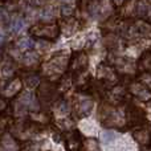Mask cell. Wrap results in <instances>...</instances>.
Wrapping results in <instances>:
<instances>
[{
	"mask_svg": "<svg viewBox=\"0 0 151 151\" xmlns=\"http://www.w3.org/2000/svg\"><path fill=\"white\" fill-rule=\"evenodd\" d=\"M70 56L66 52H60L57 55L52 56L48 61H45L41 65V70L47 77H55L61 76L65 70H68Z\"/></svg>",
	"mask_w": 151,
	"mask_h": 151,
	"instance_id": "1",
	"label": "cell"
},
{
	"mask_svg": "<svg viewBox=\"0 0 151 151\" xmlns=\"http://www.w3.org/2000/svg\"><path fill=\"white\" fill-rule=\"evenodd\" d=\"M61 33V28L58 23H37L29 28V35L35 39L47 40V41H56Z\"/></svg>",
	"mask_w": 151,
	"mask_h": 151,
	"instance_id": "2",
	"label": "cell"
},
{
	"mask_svg": "<svg viewBox=\"0 0 151 151\" xmlns=\"http://www.w3.org/2000/svg\"><path fill=\"white\" fill-rule=\"evenodd\" d=\"M99 72V80L98 83H101L102 88L105 90H109L113 86L117 85V82L119 81V74L114 69L113 65H107V64H102L98 69Z\"/></svg>",
	"mask_w": 151,
	"mask_h": 151,
	"instance_id": "3",
	"label": "cell"
},
{
	"mask_svg": "<svg viewBox=\"0 0 151 151\" xmlns=\"http://www.w3.org/2000/svg\"><path fill=\"white\" fill-rule=\"evenodd\" d=\"M89 66V58L88 55L82 50H78V52H74L73 55L70 56V60H69V66L68 70L70 72L72 76H81L86 72Z\"/></svg>",
	"mask_w": 151,
	"mask_h": 151,
	"instance_id": "4",
	"label": "cell"
},
{
	"mask_svg": "<svg viewBox=\"0 0 151 151\" xmlns=\"http://www.w3.org/2000/svg\"><path fill=\"white\" fill-rule=\"evenodd\" d=\"M58 86L53 82L45 81L37 86V96L42 102H53L58 96Z\"/></svg>",
	"mask_w": 151,
	"mask_h": 151,
	"instance_id": "5",
	"label": "cell"
},
{
	"mask_svg": "<svg viewBox=\"0 0 151 151\" xmlns=\"http://www.w3.org/2000/svg\"><path fill=\"white\" fill-rule=\"evenodd\" d=\"M126 119H127L129 126H137V127H143L146 123V114L142 109H139L138 106L130 105L126 109Z\"/></svg>",
	"mask_w": 151,
	"mask_h": 151,
	"instance_id": "6",
	"label": "cell"
},
{
	"mask_svg": "<svg viewBox=\"0 0 151 151\" xmlns=\"http://www.w3.org/2000/svg\"><path fill=\"white\" fill-rule=\"evenodd\" d=\"M80 7L82 11H85L90 17H99L104 13V3L102 0H81L80 1Z\"/></svg>",
	"mask_w": 151,
	"mask_h": 151,
	"instance_id": "7",
	"label": "cell"
},
{
	"mask_svg": "<svg viewBox=\"0 0 151 151\" xmlns=\"http://www.w3.org/2000/svg\"><path fill=\"white\" fill-rule=\"evenodd\" d=\"M73 111L77 117H88L93 111V101L88 97H80L73 104Z\"/></svg>",
	"mask_w": 151,
	"mask_h": 151,
	"instance_id": "8",
	"label": "cell"
},
{
	"mask_svg": "<svg viewBox=\"0 0 151 151\" xmlns=\"http://www.w3.org/2000/svg\"><path fill=\"white\" fill-rule=\"evenodd\" d=\"M114 69L118 72V74L125 73L126 76L131 74L135 72L137 69V64L133 60H129V58H123V57H115V61L113 63Z\"/></svg>",
	"mask_w": 151,
	"mask_h": 151,
	"instance_id": "9",
	"label": "cell"
},
{
	"mask_svg": "<svg viewBox=\"0 0 151 151\" xmlns=\"http://www.w3.org/2000/svg\"><path fill=\"white\" fill-rule=\"evenodd\" d=\"M129 93H131L134 97H137L141 101H151V90L147 86H145L141 82H133L129 85Z\"/></svg>",
	"mask_w": 151,
	"mask_h": 151,
	"instance_id": "10",
	"label": "cell"
},
{
	"mask_svg": "<svg viewBox=\"0 0 151 151\" xmlns=\"http://www.w3.org/2000/svg\"><path fill=\"white\" fill-rule=\"evenodd\" d=\"M64 141H65L66 149L69 151H77L82 149L83 138L78 131H68L64 137Z\"/></svg>",
	"mask_w": 151,
	"mask_h": 151,
	"instance_id": "11",
	"label": "cell"
},
{
	"mask_svg": "<svg viewBox=\"0 0 151 151\" xmlns=\"http://www.w3.org/2000/svg\"><path fill=\"white\" fill-rule=\"evenodd\" d=\"M19 142L8 133L0 135V151H19Z\"/></svg>",
	"mask_w": 151,
	"mask_h": 151,
	"instance_id": "12",
	"label": "cell"
},
{
	"mask_svg": "<svg viewBox=\"0 0 151 151\" xmlns=\"http://www.w3.org/2000/svg\"><path fill=\"white\" fill-rule=\"evenodd\" d=\"M21 86H23V82L19 77L12 78L9 82H7V85L3 89V94H4L5 98H12L16 94H19V91L21 90Z\"/></svg>",
	"mask_w": 151,
	"mask_h": 151,
	"instance_id": "13",
	"label": "cell"
},
{
	"mask_svg": "<svg viewBox=\"0 0 151 151\" xmlns=\"http://www.w3.org/2000/svg\"><path fill=\"white\" fill-rule=\"evenodd\" d=\"M17 106L23 110H27V109H36L37 107V102H36V98L32 93L29 91H25L17 99Z\"/></svg>",
	"mask_w": 151,
	"mask_h": 151,
	"instance_id": "14",
	"label": "cell"
},
{
	"mask_svg": "<svg viewBox=\"0 0 151 151\" xmlns=\"http://www.w3.org/2000/svg\"><path fill=\"white\" fill-rule=\"evenodd\" d=\"M133 137L141 146H149V145H151V130L146 127L135 129L133 133Z\"/></svg>",
	"mask_w": 151,
	"mask_h": 151,
	"instance_id": "15",
	"label": "cell"
},
{
	"mask_svg": "<svg viewBox=\"0 0 151 151\" xmlns=\"http://www.w3.org/2000/svg\"><path fill=\"white\" fill-rule=\"evenodd\" d=\"M151 11V5L147 0H137V5H135V15L138 17H147V15Z\"/></svg>",
	"mask_w": 151,
	"mask_h": 151,
	"instance_id": "16",
	"label": "cell"
},
{
	"mask_svg": "<svg viewBox=\"0 0 151 151\" xmlns=\"http://www.w3.org/2000/svg\"><path fill=\"white\" fill-rule=\"evenodd\" d=\"M60 28H61V32L64 31L66 35H70L77 29V21L73 17H65L63 24L60 25Z\"/></svg>",
	"mask_w": 151,
	"mask_h": 151,
	"instance_id": "17",
	"label": "cell"
},
{
	"mask_svg": "<svg viewBox=\"0 0 151 151\" xmlns=\"http://www.w3.org/2000/svg\"><path fill=\"white\" fill-rule=\"evenodd\" d=\"M16 48H17L19 50H24V52H28V50H31L32 48L35 47V42L33 40L31 39V37H21V39H19L17 41H16Z\"/></svg>",
	"mask_w": 151,
	"mask_h": 151,
	"instance_id": "18",
	"label": "cell"
},
{
	"mask_svg": "<svg viewBox=\"0 0 151 151\" xmlns=\"http://www.w3.org/2000/svg\"><path fill=\"white\" fill-rule=\"evenodd\" d=\"M9 28L13 33H20L23 29H25V20L23 17H15L11 20Z\"/></svg>",
	"mask_w": 151,
	"mask_h": 151,
	"instance_id": "19",
	"label": "cell"
},
{
	"mask_svg": "<svg viewBox=\"0 0 151 151\" xmlns=\"http://www.w3.org/2000/svg\"><path fill=\"white\" fill-rule=\"evenodd\" d=\"M83 151H101V147H99L98 142H97L96 138H86L83 139L82 143V149Z\"/></svg>",
	"mask_w": 151,
	"mask_h": 151,
	"instance_id": "20",
	"label": "cell"
},
{
	"mask_svg": "<svg viewBox=\"0 0 151 151\" xmlns=\"http://www.w3.org/2000/svg\"><path fill=\"white\" fill-rule=\"evenodd\" d=\"M40 19L42 20V23H52V20L55 19V9L52 7H44L40 11Z\"/></svg>",
	"mask_w": 151,
	"mask_h": 151,
	"instance_id": "21",
	"label": "cell"
},
{
	"mask_svg": "<svg viewBox=\"0 0 151 151\" xmlns=\"http://www.w3.org/2000/svg\"><path fill=\"white\" fill-rule=\"evenodd\" d=\"M24 82H25V85L28 86L29 89H33V88H37V86L41 83V78H40L39 74L31 73V74L25 76V78H24Z\"/></svg>",
	"mask_w": 151,
	"mask_h": 151,
	"instance_id": "22",
	"label": "cell"
},
{
	"mask_svg": "<svg viewBox=\"0 0 151 151\" xmlns=\"http://www.w3.org/2000/svg\"><path fill=\"white\" fill-rule=\"evenodd\" d=\"M23 60L27 65H33V64L39 63V55L35 53V52H32V50H28V52L24 55Z\"/></svg>",
	"mask_w": 151,
	"mask_h": 151,
	"instance_id": "23",
	"label": "cell"
},
{
	"mask_svg": "<svg viewBox=\"0 0 151 151\" xmlns=\"http://www.w3.org/2000/svg\"><path fill=\"white\" fill-rule=\"evenodd\" d=\"M73 77L74 76L72 74H65L63 78H61L60 81V88H58V90H68L69 88L72 86V83H73Z\"/></svg>",
	"mask_w": 151,
	"mask_h": 151,
	"instance_id": "24",
	"label": "cell"
},
{
	"mask_svg": "<svg viewBox=\"0 0 151 151\" xmlns=\"http://www.w3.org/2000/svg\"><path fill=\"white\" fill-rule=\"evenodd\" d=\"M13 73H15V69H13L12 64H4V65L1 66V69H0V74H1V77H4V78L12 77Z\"/></svg>",
	"mask_w": 151,
	"mask_h": 151,
	"instance_id": "25",
	"label": "cell"
},
{
	"mask_svg": "<svg viewBox=\"0 0 151 151\" xmlns=\"http://www.w3.org/2000/svg\"><path fill=\"white\" fill-rule=\"evenodd\" d=\"M117 134L114 133V131H105L104 134H102V142H104V145H110L113 143V142L117 139Z\"/></svg>",
	"mask_w": 151,
	"mask_h": 151,
	"instance_id": "26",
	"label": "cell"
},
{
	"mask_svg": "<svg viewBox=\"0 0 151 151\" xmlns=\"http://www.w3.org/2000/svg\"><path fill=\"white\" fill-rule=\"evenodd\" d=\"M60 12H61V16H63L64 19L72 17V15H73V12H74V8L72 7V4H63L60 8Z\"/></svg>",
	"mask_w": 151,
	"mask_h": 151,
	"instance_id": "27",
	"label": "cell"
},
{
	"mask_svg": "<svg viewBox=\"0 0 151 151\" xmlns=\"http://www.w3.org/2000/svg\"><path fill=\"white\" fill-rule=\"evenodd\" d=\"M139 82L143 83L145 86H147L151 90V73L150 72H143V73L141 74V81H139Z\"/></svg>",
	"mask_w": 151,
	"mask_h": 151,
	"instance_id": "28",
	"label": "cell"
},
{
	"mask_svg": "<svg viewBox=\"0 0 151 151\" xmlns=\"http://www.w3.org/2000/svg\"><path fill=\"white\" fill-rule=\"evenodd\" d=\"M57 113L58 114H61V115H65V114H68L69 113V110H70V107H69V105L66 104L65 101H63V102H60V104L57 105Z\"/></svg>",
	"mask_w": 151,
	"mask_h": 151,
	"instance_id": "29",
	"label": "cell"
},
{
	"mask_svg": "<svg viewBox=\"0 0 151 151\" xmlns=\"http://www.w3.org/2000/svg\"><path fill=\"white\" fill-rule=\"evenodd\" d=\"M7 107H8L7 99L3 98V97H0V114H1V113H4L5 110H7Z\"/></svg>",
	"mask_w": 151,
	"mask_h": 151,
	"instance_id": "30",
	"label": "cell"
},
{
	"mask_svg": "<svg viewBox=\"0 0 151 151\" xmlns=\"http://www.w3.org/2000/svg\"><path fill=\"white\" fill-rule=\"evenodd\" d=\"M127 1V0H113V4H114V7L119 8V7H123V4Z\"/></svg>",
	"mask_w": 151,
	"mask_h": 151,
	"instance_id": "31",
	"label": "cell"
},
{
	"mask_svg": "<svg viewBox=\"0 0 151 151\" xmlns=\"http://www.w3.org/2000/svg\"><path fill=\"white\" fill-rule=\"evenodd\" d=\"M32 3H33L35 5H44L45 3L48 1V0H31Z\"/></svg>",
	"mask_w": 151,
	"mask_h": 151,
	"instance_id": "32",
	"label": "cell"
},
{
	"mask_svg": "<svg viewBox=\"0 0 151 151\" xmlns=\"http://www.w3.org/2000/svg\"><path fill=\"white\" fill-rule=\"evenodd\" d=\"M4 130H5V126L0 122V135H1V134H4Z\"/></svg>",
	"mask_w": 151,
	"mask_h": 151,
	"instance_id": "33",
	"label": "cell"
},
{
	"mask_svg": "<svg viewBox=\"0 0 151 151\" xmlns=\"http://www.w3.org/2000/svg\"><path fill=\"white\" fill-rule=\"evenodd\" d=\"M61 3H64V4H70L72 1H73V0H60Z\"/></svg>",
	"mask_w": 151,
	"mask_h": 151,
	"instance_id": "34",
	"label": "cell"
},
{
	"mask_svg": "<svg viewBox=\"0 0 151 151\" xmlns=\"http://www.w3.org/2000/svg\"><path fill=\"white\" fill-rule=\"evenodd\" d=\"M0 1H11V0H0Z\"/></svg>",
	"mask_w": 151,
	"mask_h": 151,
	"instance_id": "35",
	"label": "cell"
},
{
	"mask_svg": "<svg viewBox=\"0 0 151 151\" xmlns=\"http://www.w3.org/2000/svg\"><path fill=\"white\" fill-rule=\"evenodd\" d=\"M143 151H151L150 149H146V150H143Z\"/></svg>",
	"mask_w": 151,
	"mask_h": 151,
	"instance_id": "36",
	"label": "cell"
}]
</instances>
